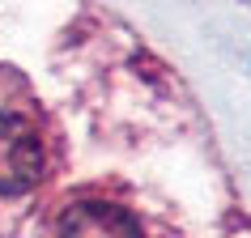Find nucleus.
Instances as JSON below:
<instances>
[{
    "mask_svg": "<svg viewBox=\"0 0 251 238\" xmlns=\"http://www.w3.org/2000/svg\"><path fill=\"white\" fill-rule=\"evenodd\" d=\"M60 238H141V225L128 209L111 200H77L60 213Z\"/></svg>",
    "mask_w": 251,
    "mask_h": 238,
    "instance_id": "nucleus-2",
    "label": "nucleus"
},
{
    "mask_svg": "<svg viewBox=\"0 0 251 238\" xmlns=\"http://www.w3.org/2000/svg\"><path fill=\"white\" fill-rule=\"evenodd\" d=\"M43 179V145L22 115L0 111V196H17Z\"/></svg>",
    "mask_w": 251,
    "mask_h": 238,
    "instance_id": "nucleus-1",
    "label": "nucleus"
}]
</instances>
